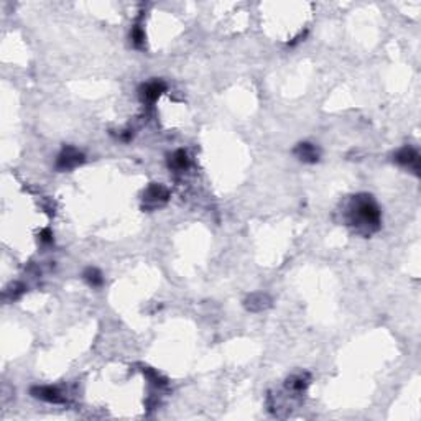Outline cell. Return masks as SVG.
<instances>
[{
    "mask_svg": "<svg viewBox=\"0 0 421 421\" xmlns=\"http://www.w3.org/2000/svg\"><path fill=\"white\" fill-rule=\"evenodd\" d=\"M82 162V155L79 152H76L74 148H66L61 155H59L58 160V168L61 170H69L76 167V165H79Z\"/></svg>",
    "mask_w": 421,
    "mask_h": 421,
    "instance_id": "1",
    "label": "cell"
},
{
    "mask_svg": "<svg viewBox=\"0 0 421 421\" xmlns=\"http://www.w3.org/2000/svg\"><path fill=\"white\" fill-rule=\"evenodd\" d=\"M395 160L400 165H405V167H414V170H418V153L413 150V148H403L395 155Z\"/></svg>",
    "mask_w": 421,
    "mask_h": 421,
    "instance_id": "2",
    "label": "cell"
},
{
    "mask_svg": "<svg viewBox=\"0 0 421 421\" xmlns=\"http://www.w3.org/2000/svg\"><path fill=\"white\" fill-rule=\"evenodd\" d=\"M32 393L37 396V398H41L45 401H50V403H61L63 398L61 395L56 388H51V387H41V388H33Z\"/></svg>",
    "mask_w": 421,
    "mask_h": 421,
    "instance_id": "3",
    "label": "cell"
},
{
    "mask_svg": "<svg viewBox=\"0 0 421 421\" xmlns=\"http://www.w3.org/2000/svg\"><path fill=\"white\" fill-rule=\"evenodd\" d=\"M295 153L298 155V158L303 160V162L314 163L318 160V152L311 144H300L298 148L295 150Z\"/></svg>",
    "mask_w": 421,
    "mask_h": 421,
    "instance_id": "4",
    "label": "cell"
},
{
    "mask_svg": "<svg viewBox=\"0 0 421 421\" xmlns=\"http://www.w3.org/2000/svg\"><path fill=\"white\" fill-rule=\"evenodd\" d=\"M168 198V193L162 186H152L145 194L147 203H152L153 206H158L160 203H165Z\"/></svg>",
    "mask_w": 421,
    "mask_h": 421,
    "instance_id": "5",
    "label": "cell"
},
{
    "mask_svg": "<svg viewBox=\"0 0 421 421\" xmlns=\"http://www.w3.org/2000/svg\"><path fill=\"white\" fill-rule=\"evenodd\" d=\"M165 91V84L163 82H150V84H147L144 87V99L147 100H155L160 94Z\"/></svg>",
    "mask_w": 421,
    "mask_h": 421,
    "instance_id": "6",
    "label": "cell"
},
{
    "mask_svg": "<svg viewBox=\"0 0 421 421\" xmlns=\"http://www.w3.org/2000/svg\"><path fill=\"white\" fill-rule=\"evenodd\" d=\"M170 165L173 168L176 170H183V168H186V165H188V158H186V153L185 152H176L173 157H171L170 160Z\"/></svg>",
    "mask_w": 421,
    "mask_h": 421,
    "instance_id": "7",
    "label": "cell"
},
{
    "mask_svg": "<svg viewBox=\"0 0 421 421\" xmlns=\"http://www.w3.org/2000/svg\"><path fill=\"white\" fill-rule=\"evenodd\" d=\"M265 296L263 295H257V296H252L250 300H248V305L247 308L248 310H252V311H257V310H262V308H265Z\"/></svg>",
    "mask_w": 421,
    "mask_h": 421,
    "instance_id": "8",
    "label": "cell"
},
{
    "mask_svg": "<svg viewBox=\"0 0 421 421\" xmlns=\"http://www.w3.org/2000/svg\"><path fill=\"white\" fill-rule=\"evenodd\" d=\"M84 276H86V280L92 285V287H97V285L102 283V278H100V273H99V271H97L96 268H89V270L86 271V273H84Z\"/></svg>",
    "mask_w": 421,
    "mask_h": 421,
    "instance_id": "9",
    "label": "cell"
},
{
    "mask_svg": "<svg viewBox=\"0 0 421 421\" xmlns=\"http://www.w3.org/2000/svg\"><path fill=\"white\" fill-rule=\"evenodd\" d=\"M288 387H292L293 390H303L306 387V382L303 377H295L288 382Z\"/></svg>",
    "mask_w": 421,
    "mask_h": 421,
    "instance_id": "10",
    "label": "cell"
}]
</instances>
